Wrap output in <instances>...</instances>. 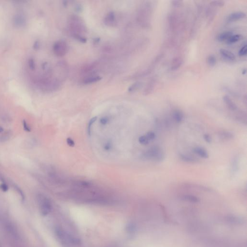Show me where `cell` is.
<instances>
[{"label": "cell", "mask_w": 247, "mask_h": 247, "mask_svg": "<svg viewBox=\"0 0 247 247\" xmlns=\"http://www.w3.org/2000/svg\"><path fill=\"white\" fill-rule=\"evenodd\" d=\"M247 54V44H246L240 49V50L238 52V55H239V56H241V57H243V56H246Z\"/></svg>", "instance_id": "cell-28"}, {"label": "cell", "mask_w": 247, "mask_h": 247, "mask_svg": "<svg viewBox=\"0 0 247 247\" xmlns=\"http://www.w3.org/2000/svg\"><path fill=\"white\" fill-rule=\"evenodd\" d=\"M35 48L37 49V47H39V44H38V43H35Z\"/></svg>", "instance_id": "cell-40"}, {"label": "cell", "mask_w": 247, "mask_h": 247, "mask_svg": "<svg viewBox=\"0 0 247 247\" xmlns=\"http://www.w3.org/2000/svg\"><path fill=\"white\" fill-rule=\"evenodd\" d=\"M3 131V128L1 126H0V133H2Z\"/></svg>", "instance_id": "cell-39"}, {"label": "cell", "mask_w": 247, "mask_h": 247, "mask_svg": "<svg viewBox=\"0 0 247 247\" xmlns=\"http://www.w3.org/2000/svg\"><path fill=\"white\" fill-rule=\"evenodd\" d=\"M0 189L3 192H6L8 190L9 187L6 182H3L0 184Z\"/></svg>", "instance_id": "cell-36"}, {"label": "cell", "mask_w": 247, "mask_h": 247, "mask_svg": "<svg viewBox=\"0 0 247 247\" xmlns=\"http://www.w3.org/2000/svg\"><path fill=\"white\" fill-rule=\"evenodd\" d=\"M138 140H139V143H140V144L143 145H147L150 142L149 140L147 139V138L146 137L145 135L140 136L139 137Z\"/></svg>", "instance_id": "cell-26"}, {"label": "cell", "mask_w": 247, "mask_h": 247, "mask_svg": "<svg viewBox=\"0 0 247 247\" xmlns=\"http://www.w3.org/2000/svg\"><path fill=\"white\" fill-rule=\"evenodd\" d=\"M101 79L102 78L100 76L95 75L93 74H90L88 75L87 76H86L83 79V83L84 84H92L94 83L100 81L101 80Z\"/></svg>", "instance_id": "cell-13"}, {"label": "cell", "mask_w": 247, "mask_h": 247, "mask_svg": "<svg viewBox=\"0 0 247 247\" xmlns=\"http://www.w3.org/2000/svg\"><path fill=\"white\" fill-rule=\"evenodd\" d=\"M38 202L41 211L44 214H48L52 209V203L48 198L43 194L38 196Z\"/></svg>", "instance_id": "cell-6"}, {"label": "cell", "mask_w": 247, "mask_h": 247, "mask_svg": "<svg viewBox=\"0 0 247 247\" xmlns=\"http://www.w3.org/2000/svg\"><path fill=\"white\" fill-rule=\"evenodd\" d=\"M223 102L226 104V106L229 110L232 111H235L238 110V106L234 103L230 97L227 95H225L223 97Z\"/></svg>", "instance_id": "cell-15"}, {"label": "cell", "mask_w": 247, "mask_h": 247, "mask_svg": "<svg viewBox=\"0 0 247 247\" xmlns=\"http://www.w3.org/2000/svg\"><path fill=\"white\" fill-rule=\"evenodd\" d=\"M142 157L144 159L147 160H152L157 162H161L165 159V155L161 148L155 145L152 146L143 153Z\"/></svg>", "instance_id": "cell-3"}, {"label": "cell", "mask_w": 247, "mask_h": 247, "mask_svg": "<svg viewBox=\"0 0 247 247\" xmlns=\"http://www.w3.org/2000/svg\"><path fill=\"white\" fill-rule=\"evenodd\" d=\"M156 83H157V80L155 78H152L151 79L149 82L146 85L143 90V95L147 96L152 93L155 88Z\"/></svg>", "instance_id": "cell-12"}, {"label": "cell", "mask_w": 247, "mask_h": 247, "mask_svg": "<svg viewBox=\"0 0 247 247\" xmlns=\"http://www.w3.org/2000/svg\"><path fill=\"white\" fill-rule=\"evenodd\" d=\"M246 17V14L242 12H236L232 13L227 17V20L229 22H233L244 19Z\"/></svg>", "instance_id": "cell-11"}, {"label": "cell", "mask_w": 247, "mask_h": 247, "mask_svg": "<svg viewBox=\"0 0 247 247\" xmlns=\"http://www.w3.org/2000/svg\"><path fill=\"white\" fill-rule=\"evenodd\" d=\"M53 50L56 56L62 57L68 53L69 45L66 41L60 40L55 43L53 45Z\"/></svg>", "instance_id": "cell-5"}, {"label": "cell", "mask_w": 247, "mask_h": 247, "mask_svg": "<svg viewBox=\"0 0 247 247\" xmlns=\"http://www.w3.org/2000/svg\"><path fill=\"white\" fill-rule=\"evenodd\" d=\"M172 5L174 7H178L181 6L182 4V1H172L171 2Z\"/></svg>", "instance_id": "cell-37"}, {"label": "cell", "mask_w": 247, "mask_h": 247, "mask_svg": "<svg viewBox=\"0 0 247 247\" xmlns=\"http://www.w3.org/2000/svg\"><path fill=\"white\" fill-rule=\"evenodd\" d=\"M67 143L70 147H74L75 146V142L72 139L68 138L67 139Z\"/></svg>", "instance_id": "cell-38"}, {"label": "cell", "mask_w": 247, "mask_h": 247, "mask_svg": "<svg viewBox=\"0 0 247 247\" xmlns=\"http://www.w3.org/2000/svg\"><path fill=\"white\" fill-rule=\"evenodd\" d=\"M109 120L110 119L108 116H104L100 119V123L102 125L105 126L108 123Z\"/></svg>", "instance_id": "cell-33"}, {"label": "cell", "mask_w": 247, "mask_h": 247, "mask_svg": "<svg viewBox=\"0 0 247 247\" xmlns=\"http://www.w3.org/2000/svg\"><path fill=\"white\" fill-rule=\"evenodd\" d=\"M104 24L108 27H115L116 26L117 21L116 15L113 11L108 13L104 18Z\"/></svg>", "instance_id": "cell-7"}, {"label": "cell", "mask_w": 247, "mask_h": 247, "mask_svg": "<svg viewBox=\"0 0 247 247\" xmlns=\"http://www.w3.org/2000/svg\"><path fill=\"white\" fill-rule=\"evenodd\" d=\"M180 199L184 202L191 203H197L200 202V198L193 194H182L180 196Z\"/></svg>", "instance_id": "cell-10"}, {"label": "cell", "mask_w": 247, "mask_h": 247, "mask_svg": "<svg viewBox=\"0 0 247 247\" xmlns=\"http://www.w3.org/2000/svg\"><path fill=\"white\" fill-rule=\"evenodd\" d=\"M112 147H113V143L111 141L106 142L103 145V149L104 150L106 151H110L112 149Z\"/></svg>", "instance_id": "cell-31"}, {"label": "cell", "mask_w": 247, "mask_h": 247, "mask_svg": "<svg viewBox=\"0 0 247 247\" xmlns=\"http://www.w3.org/2000/svg\"><path fill=\"white\" fill-rule=\"evenodd\" d=\"M11 133H12L10 131L4 133L0 137V142H6V140H8L11 136Z\"/></svg>", "instance_id": "cell-25"}, {"label": "cell", "mask_w": 247, "mask_h": 247, "mask_svg": "<svg viewBox=\"0 0 247 247\" xmlns=\"http://www.w3.org/2000/svg\"><path fill=\"white\" fill-rule=\"evenodd\" d=\"M211 6L222 7L225 5V2L223 1H213L211 2Z\"/></svg>", "instance_id": "cell-29"}, {"label": "cell", "mask_w": 247, "mask_h": 247, "mask_svg": "<svg viewBox=\"0 0 247 247\" xmlns=\"http://www.w3.org/2000/svg\"><path fill=\"white\" fill-rule=\"evenodd\" d=\"M220 53L221 57L228 61H234L236 59V57L234 53L229 50L221 48L220 49Z\"/></svg>", "instance_id": "cell-16"}, {"label": "cell", "mask_w": 247, "mask_h": 247, "mask_svg": "<svg viewBox=\"0 0 247 247\" xmlns=\"http://www.w3.org/2000/svg\"><path fill=\"white\" fill-rule=\"evenodd\" d=\"M152 11V7L149 3L146 2L142 5L138 12L137 20L140 26L147 27L149 25V18Z\"/></svg>", "instance_id": "cell-4"}, {"label": "cell", "mask_w": 247, "mask_h": 247, "mask_svg": "<svg viewBox=\"0 0 247 247\" xmlns=\"http://www.w3.org/2000/svg\"><path fill=\"white\" fill-rule=\"evenodd\" d=\"M203 139L205 142L208 143H211L212 138L209 134H205L203 135Z\"/></svg>", "instance_id": "cell-34"}, {"label": "cell", "mask_w": 247, "mask_h": 247, "mask_svg": "<svg viewBox=\"0 0 247 247\" xmlns=\"http://www.w3.org/2000/svg\"><path fill=\"white\" fill-rule=\"evenodd\" d=\"M183 60L181 57H177L173 59L171 65V71H176L178 70L182 65Z\"/></svg>", "instance_id": "cell-19"}, {"label": "cell", "mask_w": 247, "mask_h": 247, "mask_svg": "<svg viewBox=\"0 0 247 247\" xmlns=\"http://www.w3.org/2000/svg\"><path fill=\"white\" fill-rule=\"evenodd\" d=\"M68 28L73 38L82 43L86 42L87 39L84 35L87 32V28L81 17L76 15L71 16L68 21Z\"/></svg>", "instance_id": "cell-2"}, {"label": "cell", "mask_w": 247, "mask_h": 247, "mask_svg": "<svg viewBox=\"0 0 247 247\" xmlns=\"http://www.w3.org/2000/svg\"><path fill=\"white\" fill-rule=\"evenodd\" d=\"M143 86V83L142 82L137 81L131 84L128 88V92L130 93H134L142 88Z\"/></svg>", "instance_id": "cell-22"}, {"label": "cell", "mask_w": 247, "mask_h": 247, "mask_svg": "<svg viewBox=\"0 0 247 247\" xmlns=\"http://www.w3.org/2000/svg\"><path fill=\"white\" fill-rule=\"evenodd\" d=\"M145 136L147 138V139L149 140L150 142L154 140L156 138V135L155 133L153 131H149L146 133Z\"/></svg>", "instance_id": "cell-30"}, {"label": "cell", "mask_w": 247, "mask_h": 247, "mask_svg": "<svg viewBox=\"0 0 247 247\" xmlns=\"http://www.w3.org/2000/svg\"><path fill=\"white\" fill-rule=\"evenodd\" d=\"M218 135L220 140L223 141H228V140H232L234 138V135L233 133L229 131H220L218 133Z\"/></svg>", "instance_id": "cell-17"}, {"label": "cell", "mask_w": 247, "mask_h": 247, "mask_svg": "<svg viewBox=\"0 0 247 247\" xmlns=\"http://www.w3.org/2000/svg\"><path fill=\"white\" fill-rule=\"evenodd\" d=\"M192 151L194 154L197 155L201 158L207 159L209 157V153L207 150L202 147H200V146L196 147L193 148Z\"/></svg>", "instance_id": "cell-14"}, {"label": "cell", "mask_w": 247, "mask_h": 247, "mask_svg": "<svg viewBox=\"0 0 247 247\" xmlns=\"http://www.w3.org/2000/svg\"><path fill=\"white\" fill-rule=\"evenodd\" d=\"M13 23L15 26L17 27H24L27 24L26 17L23 14L18 13L14 16Z\"/></svg>", "instance_id": "cell-8"}, {"label": "cell", "mask_w": 247, "mask_h": 247, "mask_svg": "<svg viewBox=\"0 0 247 247\" xmlns=\"http://www.w3.org/2000/svg\"><path fill=\"white\" fill-rule=\"evenodd\" d=\"M97 120V117L95 116V117L92 118L89 121V123L88 124V134L89 136L90 135L91 133V128H92V125Z\"/></svg>", "instance_id": "cell-27"}, {"label": "cell", "mask_w": 247, "mask_h": 247, "mask_svg": "<svg viewBox=\"0 0 247 247\" xmlns=\"http://www.w3.org/2000/svg\"><path fill=\"white\" fill-rule=\"evenodd\" d=\"M192 247H247V244L242 237L222 236L196 241Z\"/></svg>", "instance_id": "cell-1"}, {"label": "cell", "mask_w": 247, "mask_h": 247, "mask_svg": "<svg viewBox=\"0 0 247 247\" xmlns=\"http://www.w3.org/2000/svg\"><path fill=\"white\" fill-rule=\"evenodd\" d=\"M232 35H233V32L230 31H227V32H223L220 33L217 36V40L219 42H221L223 41H227Z\"/></svg>", "instance_id": "cell-20"}, {"label": "cell", "mask_w": 247, "mask_h": 247, "mask_svg": "<svg viewBox=\"0 0 247 247\" xmlns=\"http://www.w3.org/2000/svg\"><path fill=\"white\" fill-rule=\"evenodd\" d=\"M29 67L30 70L33 71L35 69V63L33 59H30L29 60Z\"/></svg>", "instance_id": "cell-35"}, {"label": "cell", "mask_w": 247, "mask_h": 247, "mask_svg": "<svg viewBox=\"0 0 247 247\" xmlns=\"http://www.w3.org/2000/svg\"><path fill=\"white\" fill-rule=\"evenodd\" d=\"M238 167H239V159L238 157L235 156L234 157L232 161H231V173L233 174H235L238 171Z\"/></svg>", "instance_id": "cell-21"}, {"label": "cell", "mask_w": 247, "mask_h": 247, "mask_svg": "<svg viewBox=\"0 0 247 247\" xmlns=\"http://www.w3.org/2000/svg\"><path fill=\"white\" fill-rule=\"evenodd\" d=\"M172 116L174 121L177 124L181 123L184 120V113L181 110L177 109L174 110Z\"/></svg>", "instance_id": "cell-18"}, {"label": "cell", "mask_w": 247, "mask_h": 247, "mask_svg": "<svg viewBox=\"0 0 247 247\" xmlns=\"http://www.w3.org/2000/svg\"><path fill=\"white\" fill-rule=\"evenodd\" d=\"M243 36L240 34L232 35L226 41V43L228 45H232L238 42L241 40L243 39Z\"/></svg>", "instance_id": "cell-23"}, {"label": "cell", "mask_w": 247, "mask_h": 247, "mask_svg": "<svg viewBox=\"0 0 247 247\" xmlns=\"http://www.w3.org/2000/svg\"><path fill=\"white\" fill-rule=\"evenodd\" d=\"M207 63L209 66L213 67L216 64L217 59L213 55H210L207 58Z\"/></svg>", "instance_id": "cell-24"}, {"label": "cell", "mask_w": 247, "mask_h": 247, "mask_svg": "<svg viewBox=\"0 0 247 247\" xmlns=\"http://www.w3.org/2000/svg\"><path fill=\"white\" fill-rule=\"evenodd\" d=\"M179 158L182 161L189 164H195L199 161L198 158H196L194 156L188 154H180Z\"/></svg>", "instance_id": "cell-9"}, {"label": "cell", "mask_w": 247, "mask_h": 247, "mask_svg": "<svg viewBox=\"0 0 247 247\" xmlns=\"http://www.w3.org/2000/svg\"><path fill=\"white\" fill-rule=\"evenodd\" d=\"M22 125L23 129L25 131H27V132H30L31 131V128H30V126H29L26 121L25 120H23L22 121Z\"/></svg>", "instance_id": "cell-32"}]
</instances>
